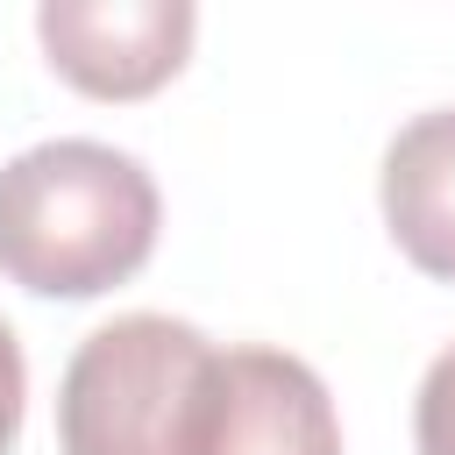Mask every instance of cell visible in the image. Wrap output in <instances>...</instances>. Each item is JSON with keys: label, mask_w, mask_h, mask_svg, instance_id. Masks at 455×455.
Instances as JSON below:
<instances>
[{"label": "cell", "mask_w": 455, "mask_h": 455, "mask_svg": "<svg viewBox=\"0 0 455 455\" xmlns=\"http://www.w3.org/2000/svg\"><path fill=\"white\" fill-rule=\"evenodd\" d=\"M156 178L85 135H57L0 164V270L43 299H100L156 249Z\"/></svg>", "instance_id": "obj_1"}, {"label": "cell", "mask_w": 455, "mask_h": 455, "mask_svg": "<svg viewBox=\"0 0 455 455\" xmlns=\"http://www.w3.org/2000/svg\"><path fill=\"white\" fill-rule=\"evenodd\" d=\"M21 405H28V363H21L14 327L0 320V455H7L14 434H21Z\"/></svg>", "instance_id": "obj_7"}, {"label": "cell", "mask_w": 455, "mask_h": 455, "mask_svg": "<svg viewBox=\"0 0 455 455\" xmlns=\"http://www.w3.org/2000/svg\"><path fill=\"white\" fill-rule=\"evenodd\" d=\"M412 441H419V455H455V341H448V348L427 363V377H419Z\"/></svg>", "instance_id": "obj_6"}, {"label": "cell", "mask_w": 455, "mask_h": 455, "mask_svg": "<svg viewBox=\"0 0 455 455\" xmlns=\"http://www.w3.org/2000/svg\"><path fill=\"white\" fill-rule=\"evenodd\" d=\"M199 455H341V419L299 355L220 348V398Z\"/></svg>", "instance_id": "obj_4"}, {"label": "cell", "mask_w": 455, "mask_h": 455, "mask_svg": "<svg viewBox=\"0 0 455 455\" xmlns=\"http://www.w3.org/2000/svg\"><path fill=\"white\" fill-rule=\"evenodd\" d=\"M220 398V348L171 313L92 327L57 384L64 455H199Z\"/></svg>", "instance_id": "obj_2"}, {"label": "cell", "mask_w": 455, "mask_h": 455, "mask_svg": "<svg viewBox=\"0 0 455 455\" xmlns=\"http://www.w3.org/2000/svg\"><path fill=\"white\" fill-rule=\"evenodd\" d=\"M384 228L412 270L455 284V107L412 114L384 149Z\"/></svg>", "instance_id": "obj_5"}, {"label": "cell", "mask_w": 455, "mask_h": 455, "mask_svg": "<svg viewBox=\"0 0 455 455\" xmlns=\"http://www.w3.org/2000/svg\"><path fill=\"white\" fill-rule=\"evenodd\" d=\"M192 28V0H50L36 14L50 64L92 100H142L178 78Z\"/></svg>", "instance_id": "obj_3"}]
</instances>
